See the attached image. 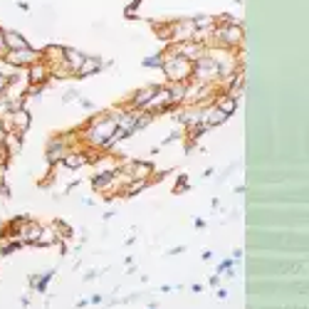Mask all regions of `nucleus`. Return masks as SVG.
<instances>
[{
    "label": "nucleus",
    "mask_w": 309,
    "mask_h": 309,
    "mask_svg": "<svg viewBox=\"0 0 309 309\" xmlns=\"http://www.w3.org/2000/svg\"><path fill=\"white\" fill-rule=\"evenodd\" d=\"M114 131H117V119H114V114H97V119H92L89 129L84 131V139H87L89 146L102 151V146L114 136Z\"/></svg>",
    "instance_id": "1"
},
{
    "label": "nucleus",
    "mask_w": 309,
    "mask_h": 309,
    "mask_svg": "<svg viewBox=\"0 0 309 309\" xmlns=\"http://www.w3.org/2000/svg\"><path fill=\"white\" fill-rule=\"evenodd\" d=\"M161 69L166 72V77L171 80V84H173V82H183V84H185V82L190 80V74H193V62L185 60V57H178V55H173V52H166V55H164Z\"/></svg>",
    "instance_id": "2"
},
{
    "label": "nucleus",
    "mask_w": 309,
    "mask_h": 309,
    "mask_svg": "<svg viewBox=\"0 0 309 309\" xmlns=\"http://www.w3.org/2000/svg\"><path fill=\"white\" fill-rule=\"evenodd\" d=\"M3 60H5V64L13 67V69H27L30 64L40 62L42 55L37 52V50H32V47H25V50H10V52H5Z\"/></svg>",
    "instance_id": "3"
},
{
    "label": "nucleus",
    "mask_w": 309,
    "mask_h": 309,
    "mask_svg": "<svg viewBox=\"0 0 309 309\" xmlns=\"http://www.w3.org/2000/svg\"><path fill=\"white\" fill-rule=\"evenodd\" d=\"M171 106H176L173 104V97H171V92H168V87H159L156 89V94H153L146 104H144V114H151V117H156V114H164V111H168Z\"/></svg>",
    "instance_id": "4"
},
{
    "label": "nucleus",
    "mask_w": 309,
    "mask_h": 309,
    "mask_svg": "<svg viewBox=\"0 0 309 309\" xmlns=\"http://www.w3.org/2000/svg\"><path fill=\"white\" fill-rule=\"evenodd\" d=\"M124 171L129 181H148V176L153 173V166L148 161H129L124 164Z\"/></svg>",
    "instance_id": "5"
},
{
    "label": "nucleus",
    "mask_w": 309,
    "mask_h": 309,
    "mask_svg": "<svg viewBox=\"0 0 309 309\" xmlns=\"http://www.w3.org/2000/svg\"><path fill=\"white\" fill-rule=\"evenodd\" d=\"M47 77H50V64H45V60L27 67V84H45Z\"/></svg>",
    "instance_id": "6"
},
{
    "label": "nucleus",
    "mask_w": 309,
    "mask_h": 309,
    "mask_svg": "<svg viewBox=\"0 0 309 309\" xmlns=\"http://www.w3.org/2000/svg\"><path fill=\"white\" fill-rule=\"evenodd\" d=\"M156 89H159V87H153V84H151V87H144V89H136V92H134V97H131V102H129V109L141 111V109H144V104H146L153 94H156Z\"/></svg>",
    "instance_id": "7"
},
{
    "label": "nucleus",
    "mask_w": 309,
    "mask_h": 309,
    "mask_svg": "<svg viewBox=\"0 0 309 309\" xmlns=\"http://www.w3.org/2000/svg\"><path fill=\"white\" fill-rule=\"evenodd\" d=\"M67 156V141L64 139H52L47 144V161L55 164V161H62Z\"/></svg>",
    "instance_id": "8"
},
{
    "label": "nucleus",
    "mask_w": 309,
    "mask_h": 309,
    "mask_svg": "<svg viewBox=\"0 0 309 309\" xmlns=\"http://www.w3.org/2000/svg\"><path fill=\"white\" fill-rule=\"evenodd\" d=\"M218 111H223L225 114V117H233V114H235V109H238V99H233V97H230V94H218L215 97V104H213Z\"/></svg>",
    "instance_id": "9"
},
{
    "label": "nucleus",
    "mask_w": 309,
    "mask_h": 309,
    "mask_svg": "<svg viewBox=\"0 0 309 309\" xmlns=\"http://www.w3.org/2000/svg\"><path fill=\"white\" fill-rule=\"evenodd\" d=\"M99 69H102V60H99V57H84L82 64L77 67L74 77H92V74H97Z\"/></svg>",
    "instance_id": "10"
},
{
    "label": "nucleus",
    "mask_w": 309,
    "mask_h": 309,
    "mask_svg": "<svg viewBox=\"0 0 309 309\" xmlns=\"http://www.w3.org/2000/svg\"><path fill=\"white\" fill-rule=\"evenodd\" d=\"M0 144H3V148L8 151V156H18L20 148H22V136H20V134L8 131V134H5V139L0 141Z\"/></svg>",
    "instance_id": "11"
},
{
    "label": "nucleus",
    "mask_w": 309,
    "mask_h": 309,
    "mask_svg": "<svg viewBox=\"0 0 309 309\" xmlns=\"http://www.w3.org/2000/svg\"><path fill=\"white\" fill-rule=\"evenodd\" d=\"M57 243H60V238H57V233H55V227H42L40 235H37V240H35L37 247H52V245H57Z\"/></svg>",
    "instance_id": "12"
},
{
    "label": "nucleus",
    "mask_w": 309,
    "mask_h": 309,
    "mask_svg": "<svg viewBox=\"0 0 309 309\" xmlns=\"http://www.w3.org/2000/svg\"><path fill=\"white\" fill-rule=\"evenodd\" d=\"M25 47H30V45L20 32H5V50L8 52L10 50H25Z\"/></svg>",
    "instance_id": "13"
},
{
    "label": "nucleus",
    "mask_w": 309,
    "mask_h": 309,
    "mask_svg": "<svg viewBox=\"0 0 309 309\" xmlns=\"http://www.w3.org/2000/svg\"><path fill=\"white\" fill-rule=\"evenodd\" d=\"M42 60H47L52 67L62 64V60H64V47H60V45H47V47H45V57H42Z\"/></svg>",
    "instance_id": "14"
},
{
    "label": "nucleus",
    "mask_w": 309,
    "mask_h": 309,
    "mask_svg": "<svg viewBox=\"0 0 309 309\" xmlns=\"http://www.w3.org/2000/svg\"><path fill=\"white\" fill-rule=\"evenodd\" d=\"M62 164H64L67 168H80V166L87 164V156H84L82 151H67V156L62 159Z\"/></svg>",
    "instance_id": "15"
},
{
    "label": "nucleus",
    "mask_w": 309,
    "mask_h": 309,
    "mask_svg": "<svg viewBox=\"0 0 309 309\" xmlns=\"http://www.w3.org/2000/svg\"><path fill=\"white\" fill-rule=\"evenodd\" d=\"M52 275H55V269H50V272H42V275H40V280H37V277H30V287H32V289H37V292H45V289H47V285L52 282Z\"/></svg>",
    "instance_id": "16"
},
{
    "label": "nucleus",
    "mask_w": 309,
    "mask_h": 309,
    "mask_svg": "<svg viewBox=\"0 0 309 309\" xmlns=\"http://www.w3.org/2000/svg\"><path fill=\"white\" fill-rule=\"evenodd\" d=\"M153 122V117L151 114H144V111H139V117H136V126H134V131H141V129H146L148 124Z\"/></svg>",
    "instance_id": "17"
},
{
    "label": "nucleus",
    "mask_w": 309,
    "mask_h": 309,
    "mask_svg": "<svg viewBox=\"0 0 309 309\" xmlns=\"http://www.w3.org/2000/svg\"><path fill=\"white\" fill-rule=\"evenodd\" d=\"M164 64V55H153L148 60H144V67H161Z\"/></svg>",
    "instance_id": "18"
},
{
    "label": "nucleus",
    "mask_w": 309,
    "mask_h": 309,
    "mask_svg": "<svg viewBox=\"0 0 309 309\" xmlns=\"http://www.w3.org/2000/svg\"><path fill=\"white\" fill-rule=\"evenodd\" d=\"M5 89H8V74H3V72H0V97L5 94Z\"/></svg>",
    "instance_id": "19"
},
{
    "label": "nucleus",
    "mask_w": 309,
    "mask_h": 309,
    "mask_svg": "<svg viewBox=\"0 0 309 309\" xmlns=\"http://www.w3.org/2000/svg\"><path fill=\"white\" fill-rule=\"evenodd\" d=\"M74 99H77V92H74V89H69V92L62 94V102H64V104H67V102H74Z\"/></svg>",
    "instance_id": "20"
},
{
    "label": "nucleus",
    "mask_w": 309,
    "mask_h": 309,
    "mask_svg": "<svg viewBox=\"0 0 309 309\" xmlns=\"http://www.w3.org/2000/svg\"><path fill=\"white\" fill-rule=\"evenodd\" d=\"M230 267H233V260H223L218 265V272H225V269H230Z\"/></svg>",
    "instance_id": "21"
},
{
    "label": "nucleus",
    "mask_w": 309,
    "mask_h": 309,
    "mask_svg": "<svg viewBox=\"0 0 309 309\" xmlns=\"http://www.w3.org/2000/svg\"><path fill=\"white\" fill-rule=\"evenodd\" d=\"M5 30H0V55H5Z\"/></svg>",
    "instance_id": "22"
},
{
    "label": "nucleus",
    "mask_w": 309,
    "mask_h": 309,
    "mask_svg": "<svg viewBox=\"0 0 309 309\" xmlns=\"http://www.w3.org/2000/svg\"><path fill=\"white\" fill-rule=\"evenodd\" d=\"M80 104H82V106H84V109H92V106H94V104H92V102H89V99H80Z\"/></svg>",
    "instance_id": "23"
},
{
    "label": "nucleus",
    "mask_w": 309,
    "mask_h": 309,
    "mask_svg": "<svg viewBox=\"0 0 309 309\" xmlns=\"http://www.w3.org/2000/svg\"><path fill=\"white\" fill-rule=\"evenodd\" d=\"M210 260H213V252L206 250V252H203V262H210Z\"/></svg>",
    "instance_id": "24"
},
{
    "label": "nucleus",
    "mask_w": 309,
    "mask_h": 309,
    "mask_svg": "<svg viewBox=\"0 0 309 309\" xmlns=\"http://www.w3.org/2000/svg\"><path fill=\"white\" fill-rule=\"evenodd\" d=\"M218 282H220V277H218V275H213V277H210V285H213V287H218Z\"/></svg>",
    "instance_id": "25"
},
{
    "label": "nucleus",
    "mask_w": 309,
    "mask_h": 309,
    "mask_svg": "<svg viewBox=\"0 0 309 309\" xmlns=\"http://www.w3.org/2000/svg\"><path fill=\"white\" fill-rule=\"evenodd\" d=\"M215 297H218V299H225V297H227V292H225V289H218V294H215Z\"/></svg>",
    "instance_id": "26"
},
{
    "label": "nucleus",
    "mask_w": 309,
    "mask_h": 309,
    "mask_svg": "<svg viewBox=\"0 0 309 309\" xmlns=\"http://www.w3.org/2000/svg\"><path fill=\"white\" fill-rule=\"evenodd\" d=\"M148 309H156V307H153V304H151V307H148Z\"/></svg>",
    "instance_id": "27"
}]
</instances>
